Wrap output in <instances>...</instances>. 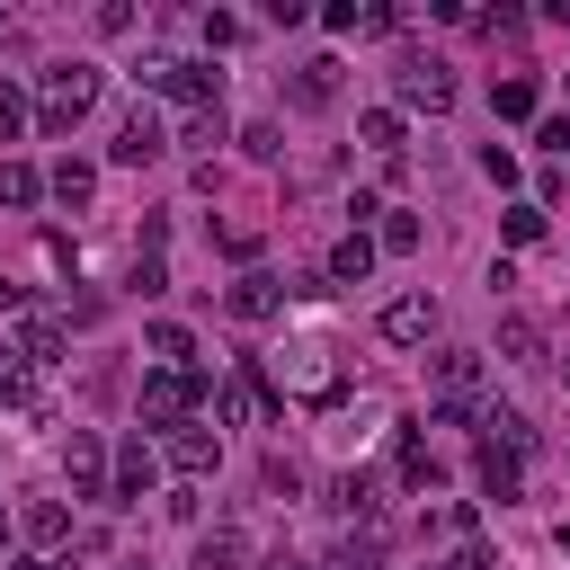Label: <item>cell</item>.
Returning a JSON list of instances; mask_svg holds the SVG:
<instances>
[{
    "instance_id": "277c9868",
    "label": "cell",
    "mask_w": 570,
    "mask_h": 570,
    "mask_svg": "<svg viewBox=\"0 0 570 570\" xmlns=\"http://www.w3.org/2000/svg\"><path fill=\"white\" fill-rule=\"evenodd\" d=\"M196 401H214V374H205V365H151V374H142V419H151V428H187Z\"/></svg>"
},
{
    "instance_id": "e575fe53",
    "label": "cell",
    "mask_w": 570,
    "mask_h": 570,
    "mask_svg": "<svg viewBox=\"0 0 570 570\" xmlns=\"http://www.w3.org/2000/svg\"><path fill=\"white\" fill-rule=\"evenodd\" d=\"M187 142H196V151H214V142H223V107H205V116H187Z\"/></svg>"
},
{
    "instance_id": "60d3db41",
    "label": "cell",
    "mask_w": 570,
    "mask_h": 570,
    "mask_svg": "<svg viewBox=\"0 0 570 570\" xmlns=\"http://www.w3.org/2000/svg\"><path fill=\"white\" fill-rule=\"evenodd\" d=\"M276 570H312V561H276Z\"/></svg>"
},
{
    "instance_id": "4fadbf2b",
    "label": "cell",
    "mask_w": 570,
    "mask_h": 570,
    "mask_svg": "<svg viewBox=\"0 0 570 570\" xmlns=\"http://www.w3.org/2000/svg\"><path fill=\"white\" fill-rule=\"evenodd\" d=\"M285 98H294L303 116H321V107L338 98V62H330V53H312V62H294V80H285Z\"/></svg>"
},
{
    "instance_id": "3957f363",
    "label": "cell",
    "mask_w": 570,
    "mask_h": 570,
    "mask_svg": "<svg viewBox=\"0 0 570 570\" xmlns=\"http://www.w3.org/2000/svg\"><path fill=\"white\" fill-rule=\"evenodd\" d=\"M98 89H107V71H98V62H80V53H71V62H45V98H36V125H45V134H71V125L98 107Z\"/></svg>"
},
{
    "instance_id": "d4e9b609",
    "label": "cell",
    "mask_w": 570,
    "mask_h": 570,
    "mask_svg": "<svg viewBox=\"0 0 570 570\" xmlns=\"http://www.w3.org/2000/svg\"><path fill=\"white\" fill-rule=\"evenodd\" d=\"M45 196V169L36 160H0V205H36Z\"/></svg>"
},
{
    "instance_id": "4316f807",
    "label": "cell",
    "mask_w": 570,
    "mask_h": 570,
    "mask_svg": "<svg viewBox=\"0 0 570 570\" xmlns=\"http://www.w3.org/2000/svg\"><path fill=\"white\" fill-rule=\"evenodd\" d=\"M142 347H151L160 365H187V356H196V338H187L178 321H151V330H142Z\"/></svg>"
},
{
    "instance_id": "f35d334b",
    "label": "cell",
    "mask_w": 570,
    "mask_h": 570,
    "mask_svg": "<svg viewBox=\"0 0 570 570\" xmlns=\"http://www.w3.org/2000/svg\"><path fill=\"white\" fill-rule=\"evenodd\" d=\"M0 312H27V285H9V276H0Z\"/></svg>"
},
{
    "instance_id": "7c38bea8",
    "label": "cell",
    "mask_w": 570,
    "mask_h": 570,
    "mask_svg": "<svg viewBox=\"0 0 570 570\" xmlns=\"http://www.w3.org/2000/svg\"><path fill=\"white\" fill-rule=\"evenodd\" d=\"M383 338H392V347H428V338H436V303H428V294H392V303H383Z\"/></svg>"
},
{
    "instance_id": "f1b7e54d",
    "label": "cell",
    "mask_w": 570,
    "mask_h": 570,
    "mask_svg": "<svg viewBox=\"0 0 570 570\" xmlns=\"http://www.w3.org/2000/svg\"><path fill=\"white\" fill-rule=\"evenodd\" d=\"M27 116H36V107H27V89H18V80H0V142H18V134H27Z\"/></svg>"
},
{
    "instance_id": "8fae6325",
    "label": "cell",
    "mask_w": 570,
    "mask_h": 570,
    "mask_svg": "<svg viewBox=\"0 0 570 570\" xmlns=\"http://www.w3.org/2000/svg\"><path fill=\"white\" fill-rule=\"evenodd\" d=\"M267 392H276V383H267L258 365H240L232 383H214V419H223V428H249V419L267 410Z\"/></svg>"
},
{
    "instance_id": "74e56055",
    "label": "cell",
    "mask_w": 570,
    "mask_h": 570,
    "mask_svg": "<svg viewBox=\"0 0 570 570\" xmlns=\"http://www.w3.org/2000/svg\"><path fill=\"white\" fill-rule=\"evenodd\" d=\"M543 151H570V116H543V134H534Z\"/></svg>"
},
{
    "instance_id": "f546056e",
    "label": "cell",
    "mask_w": 570,
    "mask_h": 570,
    "mask_svg": "<svg viewBox=\"0 0 570 570\" xmlns=\"http://www.w3.org/2000/svg\"><path fill=\"white\" fill-rule=\"evenodd\" d=\"M330 570H383V534H356V543H338V552H330Z\"/></svg>"
},
{
    "instance_id": "9c48e42d",
    "label": "cell",
    "mask_w": 570,
    "mask_h": 570,
    "mask_svg": "<svg viewBox=\"0 0 570 570\" xmlns=\"http://www.w3.org/2000/svg\"><path fill=\"white\" fill-rule=\"evenodd\" d=\"M62 347H71V321L45 312V303H27V312H18V356H27V365H62Z\"/></svg>"
},
{
    "instance_id": "5bb4252c",
    "label": "cell",
    "mask_w": 570,
    "mask_h": 570,
    "mask_svg": "<svg viewBox=\"0 0 570 570\" xmlns=\"http://www.w3.org/2000/svg\"><path fill=\"white\" fill-rule=\"evenodd\" d=\"M160 151H169L160 116H151V107H134V116L116 125V160H125V169H142V160H160Z\"/></svg>"
},
{
    "instance_id": "4dcf8cb0",
    "label": "cell",
    "mask_w": 570,
    "mask_h": 570,
    "mask_svg": "<svg viewBox=\"0 0 570 570\" xmlns=\"http://www.w3.org/2000/svg\"><path fill=\"white\" fill-rule=\"evenodd\" d=\"M9 401H27V356H18V338H0V410Z\"/></svg>"
},
{
    "instance_id": "44dd1931",
    "label": "cell",
    "mask_w": 570,
    "mask_h": 570,
    "mask_svg": "<svg viewBox=\"0 0 570 570\" xmlns=\"http://www.w3.org/2000/svg\"><path fill=\"white\" fill-rule=\"evenodd\" d=\"M499 356H508V365H534V356H543V330H534L525 312H508V321H499Z\"/></svg>"
},
{
    "instance_id": "ac0fdd59",
    "label": "cell",
    "mask_w": 570,
    "mask_h": 570,
    "mask_svg": "<svg viewBox=\"0 0 570 570\" xmlns=\"http://www.w3.org/2000/svg\"><path fill=\"white\" fill-rule=\"evenodd\" d=\"M490 116H499V125H525V116H534V80H525V71L490 80Z\"/></svg>"
},
{
    "instance_id": "7bdbcfd3",
    "label": "cell",
    "mask_w": 570,
    "mask_h": 570,
    "mask_svg": "<svg viewBox=\"0 0 570 570\" xmlns=\"http://www.w3.org/2000/svg\"><path fill=\"white\" fill-rule=\"evenodd\" d=\"M561 98H570V71H561Z\"/></svg>"
},
{
    "instance_id": "9a60e30c",
    "label": "cell",
    "mask_w": 570,
    "mask_h": 570,
    "mask_svg": "<svg viewBox=\"0 0 570 570\" xmlns=\"http://www.w3.org/2000/svg\"><path fill=\"white\" fill-rule=\"evenodd\" d=\"M223 463V436H205V428H169V472H187V481H205Z\"/></svg>"
},
{
    "instance_id": "d590c367",
    "label": "cell",
    "mask_w": 570,
    "mask_h": 570,
    "mask_svg": "<svg viewBox=\"0 0 570 570\" xmlns=\"http://www.w3.org/2000/svg\"><path fill=\"white\" fill-rule=\"evenodd\" d=\"M508 240H543V205H508Z\"/></svg>"
},
{
    "instance_id": "ee69618b",
    "label": "cell",
    "mask_w": 570,
    "mask_h": 570,
    "mask_svg": "<svg viewBox=\"0 0 570 570\" xmlns=\"http://www.w3.org/2000/svg\"><path fill=\"white\" fill-rule=\"evenodd\" d=\"M0 543H9V517H0Z\"/></svg>"
},
{
    "instance_id": "ffe728a7",
    "label": "cell",
    "mask_w": 570,
    "mask_h": 570,
    "mask_svg": "<svg viewBox=\"0 0 570 570\" xmlns=\"http://www.w3.org/2000/svg\"><path fill=\"white\" fill-rule=\"evenodd\" d=\"M240 561H249V534H240V525H214V534L196 543V570H240Z\"/></svg>"
},
{
    "instance_id": "484cf974",
    "label": "cell",
    "mask_w": 570,
    "mask_h": 570,
    "mask_svg": "<svg viewBox=\"0 0 570 570\" xmlns=\"http://www.w3.org/2000/svg\"><path fill=\"white\" fill-rule=\"evenodd\" d=\"M374 249L410 258V249H419V214H410V205H392V214H383V232H374Z\"/></svg>"
},
{
    "instance_id": "ba28073f",
    "label": "cell",
    "mask_w": 570,
    "mask_h": 570,
    "mask_svg": "<svg viewBox=\"0 0 570 570\" xmlns=\"http://www.w3.org/2000/svg\"><path fill=\"white\" fill-rule=\"evenodd\" d=\"M223 312H232V321H276V312H285V276H267V267L232 276V285H223Z\"/></svg>"
},
{
    "instance_id": "83f0119b",
    "label": "cell",
    "mask_w": 570,
    "mask_h": 570,
    "mask_svg": "<svg viewBox=\"0 0 570 570\" xmlns=\"http://www.w3.org/2000/svg\"><path fill=\"white\" fill-rule=\"evenodd\" d=\"M356 134H365L374 151H401V107H365V116H356Z\"/></svg>"
},
{
    "instance_id": "6da1fadb",
    "label": "cell",
    "mask_w": 570,
    "mask_h": 570,
    "mask_svg": "<svg viewBox=\"0 0 570 570\" xmlns=\"http://www.w3.org/2000/svg\"><path fill=\"white\" fill-rule=\"evenodd\" d=\"M267 383H276V392H294V401H312V410H330V401L347 392V374H338V347H330V338H285V347L267 356Z\"/></svg>"
},
{
    "instance_id": "30bf717a",
    "label": "cell",
    "mask_w": 570,
    "mask_h": 570,
    "mask_svg": "<svg viewBox=\"0 0 570 570\" xmlns=\"http://www.w3.org/2000/svg\"><path fill=\"white\" fill-rule=\"evenodd\" d=\"M160 481V454L142 445V436H125L116 445V481H107V508H142V490Z\"/></svg>"
},
{
    "instance_id": "836d02e7",
    "label": "cell",
    "mask_w": 570,
    "mask_h": 570,
    "mask_svg": "<svg viewBox=\"0 0 570 570\" xmlns=\"http://www.w3.org/2000/svg\"><path fill=\"white\" fill-rule=\"evenodd\" d=\"M436 570H499V552H490V543H481V534H472V543H454V552H445V561H436Z\"/></svg>"
},
{
    "instance_id": "ab89813d",
    "label": "cell",
    "mask_w": 570,
    "mask_h": 570,
    "mask_svg": "<svg viewBox=\"0 0 570 570\" xmlns=\"http://www.w3.org/2000/svg\"><path fill=\"white\" fill-rule=\"evenodd\" d=\"M18 570H53V561H18Z\"/></svg>"
},
{
    "instance_id": "8992f818",
    "label": "cell",
    "mask_w": 570,
    "mask_h": 570,
    "mask_svg": "<svg viewBox=\"0 0 570 570\" xmlns=\"http://www.w3.org/2000/svg\"><path fill=\"white\" fill-rule=\"evenodd\" d=\"M392 98H401V107H428V116H445L463 89H454V71H445V62H428V53H401V62H392Z\"/></svg>"
},
{
    "instance_id": "e0dca14e",
    "label": "cell",
    "mask_w": 570,
    "mask_h": 570,
    "mask_svg": "<svg viewBox=\"0 0 570 570\" xmlns=\"http://www.w3.org/2000/svg\"><path fill=\"white\" fill-rule=\"evenodd\" d=\"M472 472H481V499H499V508L525 490V472H517V454H508V445H481V463H472Z\"/></svg>"
},
{
    "instance_id": "52a82bcc",
    "label": "cell",
    "mask_w": 570,
    "mask_h": 570,
    "mask_svg": "<svg viewBox=\"0 0 570 570\" xmlns=\"http://www.w3.org/2000/svg\"><path fill=\"white\" fill-rule=\"evenodd\" d=\"M62 472H71V499H107V481H116V454H107L89 428H71V445H62Z\"/></svg>"
},
{
    "instance_id": "d6986e66",
    "label": "cell",
    "mask_w": 570,
    "mask_h": 570,
    "mask_svg": "<svg viewBox=\"0 0 570 570\" xmlns=\"http://www.w3.org/2000/svg\"><path fill=\"white\" fill-rule=\"evenodd\" d=\"M45 187H53V196H62V205H89V196H98V169H89V160H71V151H62V160H53V169H45Z\"/></svg>"
},
{
    "instance_id": "8d00e7d4",
    "label": "cell",
    "mask_w": 570,
    "mask_h": 570,
    "mask_svg": "<svg viewBox=\"0 0 570 570\" xmlns=\"http://www.w3.org/2000/svg\"><path fill=\"white\" fill-rule=\"evenodd\" d=\"M240 151H249V160H276L285 142H276V125H249V134H240Z\"/></svg>"
},
{
    "instance_id": "7a4b0ae2",
    "label": "cell",
    "mask_w": 570,
    "mask_h": 570,
    "mask_svg": "<svg viewBox=\"0 0 570 570\" xmlns=\"http://www.w3.org/2000/svg\"><path fill=\"white\" fill-rule=\"evenodd\" d=\"M428 419L436 428H481V347H445L428 356Z\"/></svg>"
},
{
    "instance_id": "603a6c76",
    "label": "cell",
    "mask_w": 570,
    "mask_h": 570,
    "mask_svg": "<svg viewBox=\"0 0 570 570\" xmlns=\"http://www.w3.org/2000/svg\"><path fill=\"white\" fill-rule=\"evenodd\" d=\"M436 481H445V463H436L419 436H401V490H436Z\"/></svg>"
},
{
    "instance_id": "f6af8a7d",
    "label": "cell",
    "mask_w": 570,
    "mask_h": 570,
    "mask_svg": "<svg viewBox=\"0 0 570 570\" xmlns=\"http://www.w3.org/2000/svg\"><path fill=\"white\" fill-rule=\"evenodd\" d=\"M125 570H142V561H125Z\"/></svg>"
},
{
    "instance_id": "cb8c5ba5",
    "label": "cell",
    "mask_w": 570,
    "mask_h": 570,
    "mask_svg": "<svg viewBox=\"0 0 570 570\" xmlns=\"http://www.w3.org/2000/svg\"><path fill=\"white\" fill-rule=\"evenodd\" d=\"M18 525H27V543H62V534H71V508H62V499H36Z\"/></svg>"
},
{
    "instance_id": "d6a6232c",
    "label": "cell",
    "mask_w": 570,
    "mask_h": 570,
    "mask_svg": "<svg viewBox=\"0 0 570 570\" xmlns=\"http://www.w3.org/2000/svg\"><path fill=\"white\" fill-rule=\"evenodd\" d=\"M321 27H330V36H365V0H330Z\"/></svg>"
},
{
    "instance_id": "2e32d148",
    "label": "cell",
    "mask_w": 570,
    "mask_h": 570,
    "mask_svg": "<svg viewBox=\"0 0 570 570\" xmlns=\"http://www.w3.org/2000/svg\"><path fill=\"white\" fill-rule=\"evenodd\" d=\"M365 276H374V240L365 232H338L330 240V285H365Z\"/></svg>"
},
{
    "instance_id": "b9f144b4",
    "label": "cell",
    "mask_w": 570,
    "mask_h": 570,
    "mask_svg": "<svg viewBox=\"0 0 570 570\" xmlns=\"http://www.w3.org/2000/svg\"><path fill=\"white\" fill-rule=\"evenodd\" d=\"M561 552H570V525H561Z\"/></svg>"
},
{
    "instance_id": "7402d4cb",
    "label": "cell",
    "mask_w": 570,
    "mask_h": 570,
    "mask_svg": "<svg viewBox=\"0 0 570 570\" xmlns=\"http://www.w3.org/2000/svg\"><path fill=\"white\" fill-rule=\"evenodd\" d=\"M481 428H490V445H508V454L534 445V419H525V410H481Z\"/></svg>"
},
{
    "instance_id": "1f68e13d",
    "label": "cell",
    "mask_w": 570,
    "mask_h": 570,
    "mask_svg": "<svg viewBox=\"0 0 570 570\" xmlns=\"http://www.w3.org/2000/svg\"><path fill=\"white\" fill-rule=\"evenodd\" d=\"M258 481H267V499H294V490H303V472H294V454H267V463H258Z\"/></svg>"
},
{
    "instance_id": "5b68a950",
    "label": "cell",
    "mask_w": 570,
    "mask_h": 570,
    "mask_svg": "<svg viewBox=\"0 0 570 570\" xmlns=\"http://www.w3.org/2000/svg\"><path fill=\"white\" fill-rule=\"evenodd\" d=\"M134 80H142V89H160L169 107H187V116H205V107H214V89H223V71H205V62H187V53H151Z\"/></svg>"
}]
</instances>
